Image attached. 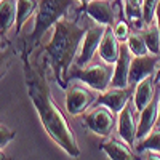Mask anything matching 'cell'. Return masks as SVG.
Wrapping results in <instances>:
<instances>
[{
  "mask_svg": "<svg viewBox=\"0 0 160 160\" xmlns=\"http://www.w3.org/2000/svg\"><path fill=\"white\" fill-rule=\"evenodd\" d=\"M29 96L34 104V109L38 114V118L42 122L48 136L55 141L59 148L71 157H78L80 149L77 144V138L74 130L68 122L66 115L59 111L56 102L50 96V91L45 85H40L35 80H31L29 83Z\"/></svg>",
  "mask_w": 160,
  "mask_h": 160,
  "instance_id": "1",
  "label": "cell"
},
{
  "mask_svg": "<svg viewBox=\"0 0 160 160\" xmlns=\"http://www.w3.org/2000/svg\"><path fill=\"white\" fill-rule=\"evenodd\" d=\"M85 32L87 29H83L75 19H68L66 16L53 26V34L45 51L51 59L53 71L61 87L66 85L64 80H68L69 69L72 62H75Z\"/></svg>",
  "mask_w": 160,
  "mask_h": 160,
  "instance_id": "2",
  "label": "cell"
},
{
  "mask_svg": "<svg viewBox=\"0 0 160 160\" xmlns=\"http://www.w3.org/2000/svg\"><path fill=\"white\" fill-rule=\"evenodd\" d=\"M72 3L74 0H38L34 31L29 35L31 42L37 43V40L42 38L51 26H55L62 16H66Z\"/></svg>",
  "mask_w": 160,
  "mask_h": 160,
  "instance_id": "3",
  "label": "cell"
},
{
  "mask_svg": "<svg viewBox=\"0 0 160 160\" xmlns=\"http://www.w3.org/2000/svg\"><path fill=\"white\" fill-rule=\"evenodd\" d=\"M114 75V64L104 62V64H87L83 68H75L74 71H69L68 80H80L83 85L96 90L104 91L111 87Z\"/></svg>",
  "mask_w": 160,
  "mask_h": 160,
  "instance_id": "4",
  "label": "cell"
},
{
  "mask_svg": "<svg viewBox=\"0 0 160 160\" xmlns=\"http://www.w3.org/2000/svg\"><path fill=\"white\" fill-rule=\"evenodd\" d=\"M99 91L93 90L90 87H82V85H71L66 93V111L71 115H80L83 114L93 102H96Z\"/></svg>",
  "mask_w": 160,
  "mask_h": 160,
  "instance_id": "5",
  "label": "cell"
},
{
  "mask_svg": "<svg viewBox=\"0 0 160 160\" xmlns=\"http://www.w3.org/2000/svg\"><path fill=\"white\" fill-rule=\"evenodd\" d=\"M83 122L90 131H93L98 136H109L115 123V112L111 111L108 106L98 104L90 112L85 114Z\"/></svg>",
  "mask_w": 160,
  "mask_h": 160,
  "instance_id": "6",
  "label": "cell"
},
{
  "mask_svg": "<svg viewBox=\"0 0 160 160\" xmlns=\"http://www.w3.org/2000/svg\"><path fill=\"white\" fill-rule=\"evenodd\" d=\"M106 28L108 26H102V24H93L87 29L83 40L80 43V50H78V55L75 58V68H83V66L90 64L93 56L98 53L99 43H101V38L106 32Z\"/></svg>",
  "mask_w": 160,
  "mask_h": 160,
  "instance_id": "7",
  "label": "cell"
},
{
  "mask_svg": "<svg viewBox=\"0 0 160 160\" xmlns=\"http://www.w3.org/2000/svg\"><path fill=\"white\" fill-rule=\"evenodd\" d=\"M160 66V55L155 53H146L141 56H133L130 66V85H136L142 78L155 75Z\"/></svg>",
  "mask_w": 160,
  "mask_h": 160,
  "instance_id": "8",
  "label": "cell"
},
{
  "mask_svg": "<svg viewBox=\"0 0 160 160\" xmlns=\"http://www.w3.org/2000/svg\"><path fill=\"white\" fill-rule=\"evenodd\" d=\"M114 3L118 2L117 0H90L83 10L95 22L102 26H114L117 21Z\"/></svg>",
  "mask_w": 160,
  "mask_h": 160,
  "instance_id": "9",
  "label": "cell"
},
{
  "mask_svg": "<svg viewBox=\"0 0 160 160\" xmlns=\"http://www.w3.org/2000/svg\"><path fill=\"white\" fill-rule=\"evenodd\" d=\"M133 59V53L130 51L127 42H120L118 47V58L114 64V75L111 87L125 88L130 85V66Z\"/></svg>",
  "mask_w": 160,
  "mask_h": 160,
  "instance_id": "10",
  "label": "cell"
},
{
  "mask_svg": "<svg viewBox=\"0 0 160 160\" xmlns=\"http://www.w3.org/2000/svg\"><path fill=\"white\" fill-rule=\"evenodd\" d=\"M158 101H160V93H157V95L154 96V99L139 112V118L136 122V141L144 138V136H148L149 133L157 127Z\"/></svg>",
  "mask_w": 160,
  "mask_h": 160,
  "instance_id": "11",
  "label": "cell"
},
{
  "mask_svg": "<svg viewBox=\"0 0 160 160\" xmlns=\"http://www.w3.org/2000/svg\"><path fill=\"white\" fill-rule=\"evenodd\" d=\"M117 133H118V138H122L128 146L135 148V144H136V122H135V115H133L131 102H128L117 114Z\"/></svg>",
  "mask_w": 160,
  "mask_h": 160,
  "instance_id": "12",
  "label": "cell"
},
{
  "mask_svg": "<svg viewBox=\"0 0 160 160\" xmlns=\"http://www.w3.org/2000/svg\"><path fill=\"white\" fill-rule=\"evenodd\" d=\"M130 96H131V93H130L128 87H125V88L109 87L108 90L101 91L98 95L96 104H104V106H108L111 111L118 114L130 102Z\"/></svg>",
  "mask_w": 160,
  "mask_h": 160,
  "instance_id": "13",
  "label": "cell"
},
{
  "mask_svg": "<svg viewBox=\"0 0 160 160\" xmlns=\"http://www.w3.org/2000/svg\"><path fill=\"white\" fill-rule=\"evenodd\" d=\"M154 85H155L154 75L146 77V78L141 80V82L136 83L135 93H133V106H135V111L141 112L146 106L154 99V96H155Z\"/></svg>",
  "mask_w": 160,
  "mask_h": 160,
  "instance_id": "14",
  "label": "cell"
},
{
  "mask_svg": "<svg viewBox=\"0 0 160 160\" xmlns=\"http://www.w3.org/2000/svg\"><path fill=\"white\" fill-rule=\"evenodd\" d=\"M118 47H120V42H118V38L115 37V34L112 31V26H108L102 38H101L99 48H98L99 58L104 62L115 64V61L118 58Z\"/></svg>",
  "mask_w": 160,
  "mask_h": 160,
  "instance_id": "15",
  "label": "cell"
},
{
  "mask_svg": "<svg viewBox=\"0 0 160 160\" xmlns=\"http://www.w3.org/2000/svg\"><path fill=\"white\" fill-rule=\"evenodd\" d=\"M101 151L111 160H130L133 158L131 146H128L122 138H108L101 142Z\"/></svg>",
  "mask_w": 160,
  "mask_h": 160,
  "instance_id": "16",
  "label": "cell"
},
{
  "mask_svg": "<svg viewBox=\"0 0 160 160\" xmlns=\"http://www.w3.org/2000/svg\"><path fill=\"white\" fill-rule=\"evenodd\" d=\"M122 11L125 19L131 26H136L138 31L146 26L142 21V0H123Z\"/></svg>",
  "mask_w": 160,
  "mask_h": 160,
  "instance_id": "17",
  "label": "cell"
},
{
  "mask_svg": "<svg viewBox=\"0 0 160 160\" xmlns=\"http://www.w3.org/2000/svg\"><path fill=\"white\" fill-rule=\"evenodd\" d=\"M0 15H2V21H0L2 34H7L16 22L18 2L16 0H0Z\"/></svg>",
  "mask_w": 160,
  "mask_h": 160,
  "instance_id": "18",
  "label": "cell"
},
{
  "mask_svg": "<svg viewBox=\"0 0 160 160\" xmlns=\"http://www.w3.org/2000/svg\"><path fill=\"white\" fill-rule=\"evenodd\" d=\"M136 152H158L160 154V127L154 128L148 136H144L136 141L135 144Z\"/></svg>",
  "mask_w": 160,
  "mask_h": 160,
  "instance_id": "19",
  "label": "cell"
},
{
  "mask_svg": "<svg viewBox=\"0 0 160 160\" xmlns=\"http://www.w3.org/2000/svg\"><path fill=\"white\" fill-rule=\"evenodd\" d=\"M141 35L144 37L146 43H148V48L151 53H155V55H160V31L158 26L154 21L152 24L144 26L142 29H139Z\"/></svg>",
  "mask_w": 160,
  "mask_h": 160,
  "instance_id": "20",
  "label": "cell"
},
{
  "mask_svg": "<svg viewBox=\"0 0 160 160\" xmlns=\"http://www.w3.org/2000/svg\"><path fill=\"white\" fill-rule=\"evenodd\" d=\"M18 2V16H16V32L21 31L24 22L28 21L34 13H37L38 0H16Z\"/></svg>",
  "mask_w": 160,
  "mask_h": 160,
  "instance_id": "21",
  "label": "cell"
},
{
  "mask_svg": "<svg viewBox=\"0 0 160 160\" xmlns=\"http://www.w3.org/2000/svg\"><path fill=\"white\" fill-rule=\"evenodd\" d=\"M127 45H128L130 51L133 53V56H141V55L149 53L148 43H146V40L141 35V32H131L130 37L127 38Z\"/></svg>",
  "mask_w": 160,
  "mask_h": 160,
  "instance_id": "22",
  "label": "cell"
},
{
  "mask_svg": "<svg viewBox=\"0 0 160 160\" xmlns=\"http://www.w3.org/2000/svg\"><path fill=\"white\" fill-rule=\"evenodd\" d=\"M157 5H158V0H142V21L146 26L155 21Z\"/></svg>",
  "mask_w": 160,
  "mask_h": 160,
  "instance_id": "23",
  "label": "cell"
},
{
  "mask_svg": "<svg viewBox=\"0 0 160 160\" xmlns=\"http://www.w3.org/2000/svg\"><path fill=\"white\" fill-rule=\"evenodd\" d=\"M112 31L115 34V37L118 38V42H127V38L130 37V22L127 19H117L112 26Z\"/></svg>",
  "mask_w": 160,
  "mask_h": 160,
  "instance_id": "24",
  "label": "cell"
},
{
  "mask_svg": "<svg viewBox=\"0 0 160 160\" xmlns=\"http://www.w3.org/2000/svg\"><path fill=\"white\" fill-rule=\"evenodd\" d=\"M15 136H16V133L13 130H10L7 125L0 127V146H2V151L7 148L13 139H15Z\"/></svg>",
  "mask_w": 160,
  "mask_h": 160,
  "instance_id": "25",
  "label": "cell"
},
{
  "mask_svg": "<svg viewBox=\"0 0 160 160\" xmlns=\"http://www.w3.org/2000/svg\"><path fill=\"white\" fill-rule=\"evenodd\" d=\"M154 78H155V83H160V66H158V69H157V72H155Z\"/></svg>",
  "mask_w": 160,
  "mask_h": 160,
  "instance_id": "26",
  "label": "cell"
},
{
  "mask_svg": "<svg viewBox=\"0 0 160 160\" xmlns=\"http://www.w3.org/2000/svg\"><path fill=\"white\" fill-rule=\"evenodd\" d=\"M157 127H160V101H158V118H157Z\"/></svg>",
  "mask_w": 160,
  "mask_h": 160,
  "instance_id": "27",
  "label": "cell"
},
{
  "mask_svg": "<svg viewBox=\"0 0 160 160\" xmlns=\"http://www.w3.org/2000/svg\"><path fill=\"white\" fill-rule=\"evenodd\" d=\"M77 2H80V3H83V5H87V3L90 2V0H77Z\"/></svg>",
  "mask_w": 160,
  "mask_h": 160,
  "instance_id": "28",
  "label": "cell"
},
{
  "mask_svg": "<svg viewBox=\"0 0 160 160\" xmlns=\"http://www.w3.org/2000/svg\"><path fill=\"white\" fill-rule=\"evenodd\" d=\"M117 2H118V3H120V2H122V0H117Z\"/></svg>",
  "mask_w": 160,
  "mask_h": 160,
  "instance_id": "29",
  "label": "cell"
}]
</instances>
